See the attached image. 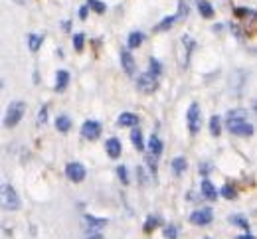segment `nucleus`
<instances>
[{
    "label": "nucleus",
    "mask_w": 257,
    "mask_h": 239,
    "mask_svg": "<svg viewBox=\"0 0 257 239\" xmlns=\"http://www.w3.org/2000/svg\"><path fill=\"white\" fill-rule=\"evenodd\" d=\"M253 109H255V111H257V101H255V103H253Z\"/></svg>",
    "instance_id": "36"
},
{
    "label": "nucleus",
    "mask_w": 257,
    "mask_h": 239,
    "mask_svg": "<svg viewBox=\"0 0 257 239\" xmlns=\"http://www.w3.org/2000/svg\"><path fill=\"white\" fill-rule=\"evenodd\" d=\"M0 204L4 209H18L20 207V198L16 194V190L10 184H2L0 188Z\"/></svg>",
    "instance_id": "3"
},
{
    "label": "nucleus",
    "mask_w": 257,
    "mask_h": 239,
    "mask_svg": "<svg viewBox=\"0 0 257 239\" xmlns=\"http://www.w3.org/2000/svg\"><path fill=\"white\" fill-rule=\"evenodd\" d=\"M186 121H188V131L196 135L200 131V107L192 103L190 109H188V115H186Z\"/></svg>",
    "instance_id": "5"
},
{
    "label": "nucleus",
    "mask_w": 257,
    "mask_h": 239,
    "mask_svg": "<svg viewBox=\"0 0 257 239\" xmlns=\"http://www.w3.org/2000/svg\"><path fill=\"white\" fill-rule=\"evenodd\" d=\"M231 221H233V223H239L243 229H247V221H245L243 217H235V215H233V217H231Z\"/></svg>",
    "instance_id": "32"
},
{
    "label": "nucleus",
    "mask_w": 257,
    "mask_h": 239,
    "mask_svg": "<svg viewBox=\"0 0 257 239\" xmlns=\"http://www.w3.org/2000/svg\"><path fill=\"white\" fill-rule=\"evenodd\" d=\"M137 87L143 89L145 93H153V91L159 87V77H155L151 71H147V73L139 75V79H137Z\"/></svg>",
    "instance_id": "4"
},
{
    "label": "nucleus",
    "mask_w": 257,
    "mask_h": 239,
    "mask_svg": "<svg viewBox=\"0 0 257 239\" xmlns=\"http://www.w3.org/2000/svg\"><path fill=\"white\" fill-rule=\"evenodd\" d=\"M222 196L227 198V200H233L237 194H235V190H233L231 186H224V188H222Z\"/></svg>",
    "instance_id": "30"
},
{
    "label": "nucleus",
    "mask_w": 257,
    "mask_h": 239,
    "mask_svg": "<svg viewBox=\"0 0 257 239\" xmlns=\"http://www.w3.org/2000/svg\"><path fill=\"white\" fill-rule=\"evenodd\" d=\"M18 2H24V0H18Z\"/></svg>",
    "instance_id": "37"
},
{
    "label": "nucleus",
    "mask_w": 257,
    "mask_h": 239,
    "mask_svg": "<svg viewBox=\"0 0 257 239\" xmlns=\"http://www.w3.org/2000/svg\"><path fill=\"white\" fill-rule=\"evenodd\" d=\"M85 223L89 225V231H99L107 225L105 217H93V215H85Z\"/></svg>",
    "instance_id": "10"
},
{
    "label": "nucleus",
    "mask_w": 257,
    "mask_h": 239,
    "mask_svg": "<svg viewBox=\"0 0 257 239\" xmlns=\"http://www.w3.org/2000/svg\"><path fill=\"white\" fill-rule=\"evenodd\" d=\"M121 62H123V69L127 71L128 75H135V60L128 52H123L121 54Z\"/></svg>",
    "instance_id": "14"
},
{
    "label": "nucleus",
    "mask_w": 257,
    "mask_h": 239,
    "mask_svg": "<svg viewBox=\"0 0 257 239\" xmlns=\"http://www.w3.org/2000/svg\"><path fill=\"white\" fill-rule=\"evenodd\" d=\"M85 239H103V235H101L99 231H89V233H87V237H85Z\"/></svg>",
    "instance_id": "33"
},
{
    "label": "nucleus",
    "mask_w": 257,
    "mask_h": 239,
    "mask_svg": "<svg viewBox=\"0 0 257 239\" xmlns=\"http://www.w3.org/2000/svg\"><path fill=\"white\" fill-rule=\"evenodd\" d=\"M212 217H214L212 209H198V211H194L192 215H190V221H192L194 225H208L212 221Z\"/></svg>",
    "instance_id": "8"
},
{
    "label": "nucleus",
    "mask_w": 257,
    "mask_h": 239,
    "mask_svg": "<svg viewBox=\"0 0 257 239\" xmlns=\"http://www.w3.org/2000/svg\"><path fill=\"white\" fill-rule=\"evenodd\" d=\"M210 131H212V135H214V137H218V135H220V117H216V115H214V117L210 119Z\"/></svg>",
    "instance_id": "27"
},
{
    "label": "nucleus",
    "mask_w": 257,
    "mask_h": 239,
    "mask_svg": "<svg viewBox=\"0 0 257 239\" xmlns=\"http://www.w3.org/2000/svg\"><path fill=\"white\" fill-rule=\"evenodd\" d=\"M79 18H81V20H85V18H87V6H83V8L79 10Z\"/></svg>",
    "instance_id": "34"
},
{
    "label": "nucleus",
    "mask_w": 257,
    "mask_h": 239,
    "mask_svg": "<svg viewBox=\"0 0 257 239\" xmlns=\"http://www.w3.org/2000/svg\"><path fill=\"white\" fill-rule=\"evenodd\" d=\"M237 239H255V237H251V235H239Z\"/></svg>",
    "instance_id": "35"
},
{
    "label": "nucleus",
    "mask_w": 257,
    "mask_h": 239,
    "mask_svg": "<svg viewBox=\"0 0 257 239\" xmlns=\"http://www.w3.org/2000/svg\"><path fill=\"white\" fill-rule=\"evenodd\" d=\"M202 194H204L208 200H216V198H218V192H216V188H214V184H212L210 180H204V182H202Z\"/></svg>",
    "instance_id": "13"
},
{
    "label": "nucleus",
    "mask_w": 257,
    "mask_h": 239,
    "mask_svg": "<svg viewBox=\"0 0 257 239\" xmlns=\"http://www.w3.org/2000/svg\"><path fill=\"white\" fill-rule=\"evenodd\" d=\"M159 225H161V219H159V217H155V215H151V217L147 219V223H145V231H149V233H151V231H153L155 227H159Z\"/></svg>",
    "instance_id": "24"
},
{
    "label": "nucleus",
    "mask_w": 257,
    "mask_h": 239,
    "mask_svg": "<svg viewBox=\"0 0 257 239\" xmlns=\"http://www.w3.org/2000/svg\"><path fill=\"white\" fill-rule=\"evenodd\" d=\"M176 235H178V231H176L174 225H166L164 227V237L166 239H176Z\"/></svg>",
    "instance_id": "29"
},
{
    "label": "nucleus",
    "mask_w": 257,
    "mask_h": 239,
    "mask_svg": "<svg viewBox=\"0 0 257 239\" xmlns=\"http://www.w3.org/2000/svg\"><path fill=\"white\" fill-rule=\"evenodd\" d=\"M24 111H26V103H22V101L12 103V105L8 107V111H6L4 127H6V129H12L14 125H18V123L22 121V117H24Z\"/></svg>",
    "instance_id": "2"
},
{
    "label": "nucleus",
    "mask_w": 257,
    "mask_h": 239,
    "mask_svg": "<svg viewBox=\"0 0 257 239\" xmlns=\"http://www.w3.org/2000/svg\"><path fill=\"white\" fill-rule=\"evenodd\" d=\"M143 34L141 32H133V34L128 36V48H139L141 44H143Z\"/></svg>",
    "instance_id": "22"
},
{
    "label": "nucleus",
    "mask_w": 257,
    "mask_h": 239,
    "mask_svg": "<svg viewBox=\"0 0 257 239\" xmlns=\"http://www.w3.org/2000/svg\"><path fill=\"white\" fill-rule=\"evenodd\" d=\"M184 170H186V160H184L182 156L174 158V160H172V172H174V174H182Z\"/></svg>",
    "instance_id": "21"
},
{
    "label": "nucleus",
    "mask_w": 257,
    "mask_h": 239,
    "mask_svg": "<svg viewBox=\"0 0 257 239\" xmlns=\"http://www.w3.org/2000/svg\"><path fill=\"white\" fill-rule=\"evenodd\" d=\"M117 123H119V127H135V125H139V117L135 113H121Z\"/></svg>",
    "instance_id": "11"
},
{
    "label": "nucleus",
    "mask_w": 257,
    "mask_h": 239,
    "mask_svg": "<svg viewBox=\"0 0 257 239\" xmlns=\"http://www.w3.org/2000/svg\"><path fill=\"white\" fill-rule=\"evenodd\" d=\"M117 174H119V178H121V182H123V184H127V182H128L127 168H125V166H119V168H117Z\"/></svg>",
    "instance_id": "31"
},
{
    "label": "nucleus",
    "mask_w": 257,
    "mask_h": 239,
    "mask_svg": "<svg viewBox=\"0 0 257 239\" xmlns=\"http://www.w3.org/2000/svg\"><path fill=\"white\" fill-rule=\"evenodd\" d=\"M48 117H50V109H48V105H44V107L40 109V115H38V125H40V127L46 125Z\"/></svg>",
    "instance_id": "26"
},
{
    "label": "nucleus",
    "mask_w": 257,
    "mask_h": 239,
    "mask_svg": "<svg viewBox=\"0 0 257 239\" xmlns=\"http://www.w3.org/2000/svg\"><path fill=\"white\" fill-rule=\"evenodd\" d=\"M56 129L60 131V133H67L69 129H71V121L64 117V115H60L58 119H56Z\"/></svg>",
    "instance_id": "18"
},
{
    "label": "nucleus",
    "mask_w": 257,
    "mask_h": 239,
    "mask_svg": "<svg viewBox=\"0 0 257 239\" xmlns=\"http://www.w3.org/2000/svg\"><path fill=\"white\" fill-rule=\"evenodd\" d=\"M42 42H44V36H40V34H30V36H28V48H30L32 52H38V50H40Z\"/></svg>",
    "instance_id": "19"
},
{
    "label": "nucleus",
    "mask_w": 257,
    "mask_h": 239,
    "mask_svg": "<svg viewBox=\"0 0 257 239\" xmlns=\"http://www.w3.org/2000/svg\"><path fill=\"white\" fill-rule=\"evenodd\" d=\"M149 71H151L155 77H159V75H161V73H162V66L159 64V60H155V58H153V60L149 62Z\"/></svg>",
    "instance_id": "23"
},
{
    "label": "nucleus",
    "mask_w": 257,
    "mask_h": 239,
    "mask_svg": "<svg viewBox=\"0 0 257 239\" xmlns=\"http://www.w3.org/2000/svg\"><path fill=\"white\" fill-rule=\"evenodd\" d=\"M81 135L89 140H95L101 135V125L97 121H85L83 127H81Z\"/></svg>",
    "instance_id": "7"
},
{
    "label": "nucleus",
    "mask_w": 257,
    "mask_h": 239,
    "mask_svg": "<svg viewBox=\"0 0 257 239\" xmlns=\"http://www.w3.org/2000/svg\"><path fill=\"white\" fill-rule=\"evenodd\" d=\"M174 22H176V16H174V14H172V16L162 18L161 22L155 26V32H166V30H170V28L174 26Z\"/></svg>",
    "instance_id": "12"
},
{
    "label": "nucleus",
    "mask_w": 257,
    "mask_h": 239,
    "mask_svg": "<svg viewBox=\"0 0 257 239\" xmlns=\"http://www.w3.org/2000/svg\"><path fill=\"white\" fill-rule=\"evenodd\" d=\"M87 4H89V8H91V10H95L97 14H103V12L107 10V6H105L101 0H89Z\"/></svg>",
    "instance_id": "25"
},
{
    "label": "nucleus",
    "mask_w": 257,
    "mask_h": 239,
    "mask_svg": "<svg viewBox=\"0 0 257 239\" xmlns=\"http://www.w3.org/2000/svg\"><path fill=\"white\" fill-rule=\"evenodd\" d=\"M69 83V73L67 71H58L56 75V91H64Z\"/></svg>",
    "instance_id": "15"
},
{
    "label": "nucleus",
    "mask_w": 257,
    "mask_h": 239,
    "mask_svg": "<svg viewBox=\"0 0 257 239\" xmlns=\"http://www.w3.org/2000/svg\"><path fill=\"white\" fill-rule=\"evenodd\" d=\"M149 148H151V154H155V156H161L162 152V140L157 135H153V137L149 138Z\"/></svg>",
    "instance_id": "16"
},
{
    "label": "nucleus",
    "mask_w": 257,
    "mask_h": 239,
    "mask_svg": "<svg viewBox=\"0 0 257 239\" xmlns=\"http://www.w3.org/2000/svg\"><path fill=\"white\" fill-rule=\"evenodd\" d=\"M198 10H200V14H202L204 18H214V6H212L210 2L200 0V2H198Z\"/></svg>",
    "instance_id": "17"
},
{
    "label": "nucleus",
    "mask_w": 257,
    "mask_h": 239,
    "mask_svg": "<svg viewBox=\"0 0 257 239\" xmlns=\"http://www.w3.org/2000/svg\"><path fill=\"white\" fill-rule=\"evenodd\" d=\"M105 150H107V154L111 158H119L121 156V142H119V138H109L105 142Z\"/></svg>",
    "instance_id": "9"
},
{
    "label": "nucleus",
    "mask_w": 257,
    "mask_h": 239,
    "mask_svg": "<svg viewBox=\"0 0 257 239\" xmlns=\"http://www.w3.org/2000/svg\"><path fill=\"white\" fill-rule=\"evenodd\" d=\"M83 42H85L83 34H75V36H73V48H75V52H81V50H83Z\"/></svg>",
    "instance_id": "28"
},
{
    "label": "nucleus",
    "mask_w": 257,
    "mask_h": 239,
    "mask_svg": "<svg viewBox=\"0 0 257 239\" xmlns=\"http://www.w3.org/2000/svg\"><path fill=\"white\" fill-rule=\"evenodd\" d=\"M131 140H133V144H135V148L137 150H143L145 146H143V133L139 131V129H133V133H131Z\"/></svg>",
    "instance_id": "20"
},
{
    "label": "nucleus",
    "mask_w": 257,
    "mask_h": 239,
    "mask_svg": "<svg viewBox=\"0 0 257 239\" xmlns=\"http://www.w3.org/2000/svg\"><path fill=\"white\" fill-rule=\"evenodd\" d=\"M65 174L71 182H81L85 178V166L79 164V162H69L67 168H65Z\"/></svg>",
    "instance_id": "6"
},
{
    "label": "nucleus",
    "mask_w": 257,
    "mask_h": 239,
    "mask_svg": "<svg viewBox=\"0 0 257 239\" xmlns=\"http://www.w3.org/2000/svg\"><path fill=\"white\" fill-rule=\"evenodd\" d=\"M227 131L231 135H237V137H249L253 135V125H249L245 121V113L243 111H231L227 115Z\"/></svg>",
    "instance_id": "1"
}]
</instances>
